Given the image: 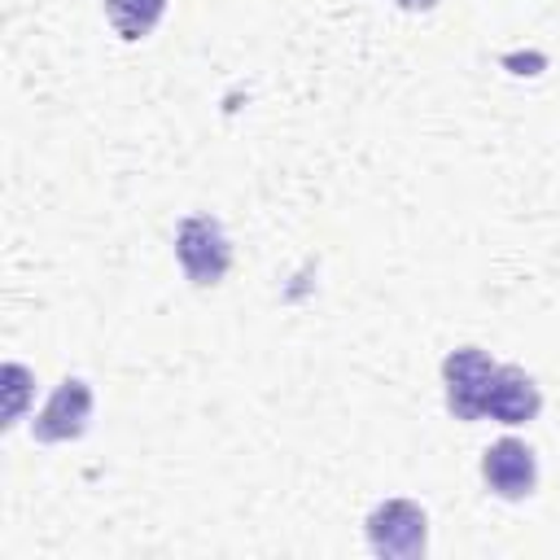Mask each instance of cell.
Listing matches in <instances>:
<instances>
[{"instance_id":"1","label":"cell","mask_w":560,"mask_h":560,"mask_svg":"<svg viewBox=\"0 0 560 560\" xmlns=\"http://www.w3.org/2000/svg\"><path fill=\"white\" fill-rule=\"evenodd\" d=\"M175 258L192 284H219L232 267V245L214 214H188L175 228Z\"/></svg>"},{"instance_id":"2","label":"cell","mask_w":560,"mask_h":560,"mask_svg":"<svg viewBox=\"0 0 560 560\" xmlns=\"http://www.w3.org/2000/svg\"><path fill=\"white\" fill-rule=\"evenodd\" d=\"M499 363H490L486 350L464 346L455 354H446L442 363V381H446V407L455 411V420H481L486 416V394H490V376Z\"/></svg>"},{"instance_id":"3","label":"cell","mask_w":560,"mask_h":560,"mask_svg":"<svg viewBox=\"0 0 560 560\" xmlns=\"http://www.w3.org/2000/svg\"><path fill=\"white\" fill-rule=\"evenodd\" d=\"M424 534H429L424 508H416L411 499H389L368 516V542L376 556H398V560L424 556Z\"/></svg>"},{"instance_id":"4","label":"cell","mask_w":560,"mask_h":560,"mask_svg":"<svg viewBox=\"0 0 560 560\" xmlns=\"http://www.w3.org/2000/svg\"><path fill=\"white\" fill-rule=\"evenodd\" d=\"M88 420H92V385L83 376H66L44 402V411L35 416L31 433L39 442H70L88 429Z\"/></svg>"},{"instance_id":"5","label":"cell","mask_w":560,"mask_h":560,"mask_svg":"<svg viewBox=\"0 0 560 560\" xmlns=\"http://www.w3.org/2000/svg\"><path fill=\"white\" fill-rule=\"evenodd\" d=\"M481 477L499 499H525L538 486V459L521 438H499L481 455Z\"/></svg>"},{"instance_id":"6","label":"cell","mask_w":560,"mask_h":560,"mask_svg":"<svg viewBox=\"0 0 560 560\" xmlns=\"http://www.w3.org/2000/svg\"><path fill=\"white\" fill-rule=\"evenodd\" d=\"M538 407H542V394H538L534 376H529V372H521V368L499 363V368H494V376H490L486 416H494V420H503V424H525V420H534V416H538Z\"/></svg>"},{"instance_id":"7","label":"cell","mask_w":560,"mask_h":560,"mask_svg":"<svg viewBox=\"0 0 560 560\" xmlns=\"http://www.w3.org/2000/svg\"><path fill=\"white\" fill-rule=\"evenodd\" d=\"M166 13V0H105V18L122 39H144Z\"/></svg>"},{"instance_id":"8","label":"cell","mask_w":560,"mask_h":560,"mask_svg":"<svg viewBox=\"0 0 560 560\" xmlns=\"http://www.w3.org/2000/svg\"><path fill=\"white\" fill-rule=\"evenodd\" d=\"M4 381H9V407H4V416H9V424L22 416V398H26V368H18V363H9L4 368Z\"/></svg>"},{"instance_id":"9","label":"cell","mask_w":560,"mask_h":560,"mask_svg":"<svg viewBox=\"0 0 560 560\" xmlns=\"http://www.w3.org/2000/svg\"><path fill=\"white\" fill-rule=\"evenodd\" d=\"M398 4H402V9H411V13H424V9H433L438 0H398Z\"/></svg>"}]
</instances>
